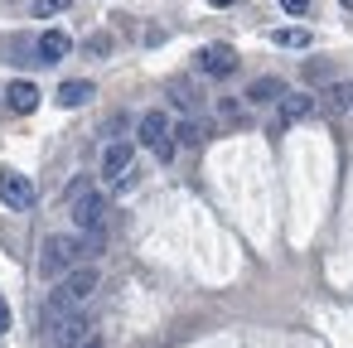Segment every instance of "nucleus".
Returning a JSON list of instances; mask_svg holds the SVG:
<instances>
[{"label": "nucleus", "mask_w": 353, "mask_h": 348, "mask_svg": "<svg viewBox=\"0 0 353 348\" xmlns=\"http://www.w3.org/2000/svg\"><path fill=\"white\" fill-rule=\"evenodd\" d=\"M324 97H329V107H334V112H353V83H329V92H324Z\"/></svg>", "instance_id": "2eb2a0df"}, {"label": "nucleus", "mask_w": 353, "mask_h": 348, "mask_svg": "<svg viewBox=\"0 0 353 348\" xmlns=\"http://www.w3.org/2000/svg\"><path fill=\"white\" fill-rule=\"evenodd\" d=\"M174 136H179V145H199V141H203V126H199V121H179Z\"/></svg>", "instance_id": "a211bd4d"}, {"label": "nucleus", "mask_w": 353, "mask_h": 348, "mask_svg": "<svg viewBox=\"0 0 353 348\" xmlns=\"http://www.w3.org/2000/svg\"><path fill=\"white\" fill-rule=\"evenodd\" d=\"M170 92H174V102H179V107H194V97H189V88H184V83H179V78H174V83H170Z\"/></svg>", "instance_id": "6ab92c4d"}, {"label": "nucleus", "mask_w": 353, "mask_h": 348, "mask_svg": "<svg viewBox=\"0 0 353 348\" xmlns=\"http://www.w3.org/2000/svg\"><path fill=\"white\" fill-rule=\"evenodd\" d=\"M199 68H203L208 78H228V73L237 68V49H232V44H208V49L199 54Z\"/></svg>", "instance_id": "6e6552de"}, {"label": "nucleus", "mask_w": 353, "mask_h": 348, "mask_svg": "<svg viewBox=\"0 0 353 348\" xmlns=\"http://www.w3.org/2000/svg\"><path fill=\"white\" fill-rule=\"evenodd\" d=\"M97 252H102V232H88V237H49L44 252H39V276L44 280H59L73 266H83V256H97Z\"/></svg>", "instance_id": "f257e3e1"}, {"label": "nucleus", "mask_w": 353, "mask_h": 348, "mask_svg": "<svg viewBox=\"0 0 353 348\" xmlns=\"http://www.w3.org/2000/svg\"><path fill=\"white\" fill-rule=\"evenodd\" d=\"M6 102H10V112H20V116H30V112L39 107V88L20 78V83H10V88H6Z\"/></svg>", "instance_id": "9d476101"}, {"label": "nucleus", "mask_w": 353, "mask_h": 348, "mask_svg": "<svg viewBox=\"0 0 353 348\" xmlns=\"http://www.w3.org/2000/svg\"><path fill=\"white\" fill-rule=\"evenodd\" d=\"M305 78H310V83H324L329 68H324V63H305Z\"/></svg>", "instance_id": "412c9836"}, {"label": "nucleus", "mask_w": 353, "mask_h": 348, "mask_svg": "<svg viewBox=\"0 0 353 348\" xmlns=\"http://www.w3.org/2000/svg\"><path fill=\"white\" fill-rule=\"evenodd\" d=\"M305 116H314V97H305V92H285V97L276 102L271 136H285V131H290V126H300Z\"/></svg>", "instance_id": "39448f33"}, {"label": "nucleus", "mask_w": 353, "mask_h": 348, "mask_svg": "<svg viewBox=\"0 0 353 348\" xmlns=\"http://www.w3.org/2000/svg\"><path fill=\"white\" fill-rule=\"evenodd\" d=\"M6 329H10V305L0 300V334H6Z\"/></svg>", "instance_id": "4be33fe9"}, {"label": "nucleus", "mask_w": 353, "mask_h": 348, "mask_svg": "<svg viewBox=\"0 0 353 348\" xmlns=\"http://www.w3.org/2000/svg\"><path fill=\"white\" fill-rule=\"evenodd\" d=\"M73 223L83 232H102L107 227V198L97 189H83V198H73Z\"/></svg>", "instance_id": "0eeeda50"}, {"label": "nucleus", "mask_w": 353, "mask_h": 348, "mask_svg": "<svg viewBox=\"0 0 353 348\" xmlns=\"http://www.w3.org/2000/svg\"><path fill=\"white\" fill-rule=\"evenodd\" d=\"M343 6H348V10H353V0H343Z\"/></svg>", "instance_id": "393cba45"}, {"label": "nucleus", "mask_w": 353, "mask_h": 348, "mask_svg": "<svg viewBox=\"0 0 353 348\" xmlns=\"http://www.w3.org/2000/svg\"><path fill=\"white\" fill-rule=\"evenodd\" d=\"M92 97H97L92 83H63V88H59V107H83V102H92Z\"/></svg>", "instance_id": "ddd939ff"}, {"label": "nucleus", "mask_w": 353, "mask_h": 348, "mask_svg": "<svg viewBox=\"0 0 353 348\" xmlns=\"http://www.w3.org/2000/svg\"><path fill=\"white\" fill-rule=\"evenodd\" d=\"M73 0H34V20H49V15H63Z\"/></svg>", "instance_id": "f3484780"}, {"label": "nucleus", "mask_w": 353, "mask_h": 348, "mask_svg": "<svg viewBox=\"0 0 353 348\" xmlns=\"http://www.w3.org/2000/svg\"><path fill=\"white\" fill-rule=\"evenodd\" d=\"M208 6H237V0H208Z\"/></svg>", "instance_id": "b1692460"}, {"label": "nucleus", "mask_w": 353, "mask_h": 348, "mask_svg": "<svg viewBox=\"0 0 353 348\" xmlns=\"http://www.w3.org/2000/svg\"><path fill=\"white\" fill-rule=\"evenodd\" d=\"M102 285L97 266H73L68 276H59V290L44 300V319L63 314V309H83V300H92V290Z\"/></svg>", "instance_id": "f03ea898"}, {"label": "nucleus", "mask_w": 353, "mask_h": 348, "mask_svg": "<svg viewBox=\"0 0 353 348\" xmlns=\"http://www.w3.org/2000/svg\"><path fill=\"white\" fill-rule=\"evenodd\" d=\"M44 329H49V343H54V348H78V343L88 338V319H83V309H63V314L44 319Z\"/></svg>", "instance_id": "7ed1b4c3"}, {"label": "nucleus", "mask_w": 353, "mask_h": 348, "mask_svg": "<svg viewBox=\"0 0 353 348\" xmlns=\"http://www.w3.org/2000/svg\"><path fill=\"white\" fill-rule=\"evenodd\" d=\"M78 348H107V343H102V338H83Z\"/></svg>", "instance_id": "5701e85b"}, {"label": "nucleus", "mask_w": 353, "mask_h": 348, "mask_svg": "<svg viewBox=\"0 0 353 348\" xmlns=\"http://www.w3.org/2000/svg\"><path fill=\"white\" fill-rule=\"evenodd\" d=\"M131 160H136V150H131L126 141H112V145L102 150V179H107V184H121V174L131 170Z\"/></svg>", "instance_id": "1a4fd4ad"}, {"label": "nucleus", "mask_w": 353, "mask_h": 348, "mask_svg": "<svg viewBox=\"0 0 353 348\" xmlns=\"http://www.w3.org/2000/svg\"><path fill=\"white\" fill-rule=\"evenodd\" d=\"M285 15H310V0H281Z\"/></svg>", "instance_id": "aec40b11"}, {"label": "nucleus", "mask_w": 353, "mask_h": 348, "mask_svg": "<svg viewBox=\"0 0 353 348\" xmlns=\"http://www.w3.org/2000/svg\"><path fill=\"white\" fill-rule=\"evenodd\" d=\"M10 54H15V63H20V68H30V63H39V39L15 34V39H10Z\"/></svg>", "instance_id": "4468645a"}, {"label": "nucleus", "mask_w": 353, "mask_h": 348, "mask_svg": "<svg viewBox=\"0 0 353 348\" xmlns=\"http://www.w3.org/2000/svg\"><path fill=\"white\" fill-rule=\"evenodd\" d=\"M141 145H150L160 160L174 155V126H170L165 112H145V116H141Z\"/></svg>", "instance_id": "20e7f679"}, {"label": "nucleus", "mask_w": 353, "mask_h": 348, "mask_svg": "<svg viewBox=\"0 0 353 348\" xmlns=\"http://www.w3.org/2000/svg\"><path fill=\"white\" fill-rule=\"evenodd\" d=\"M34 184L20 174V170H0V203H6V208H15V213H30L34 208Z\"/></svg>", "instance_id": "423d86ee"}, {"label": "nucleus", "mask_w": 353, "mask_h": 348, "mask_svg": "<svg viewBox=\"0 0 353 348\" xmlns=\"http://www.w3.org/2000/svg\"><path fill=\"white\" fill-rule=\"evenodd\" d=\"M281 97H285V83H281V78H271V73H266V78H256V83L247 88V102H256V107L281 102Z\"/></svg>", "instance_id": "f8f14e48"}, {"label": "nucleus", "mask_w": 353, "mask_h": 348, "mask_svg": "<svg viewBox=\"0 0 353 348\" xmlns=\"http://www.w3.org/2000/svg\"><path fill=\"white\" fill-rule=\"evenodd\" d=\"M281 49H310V30H276L271 34Z\"/></svg>", "instance_id": "dca6fc26"}, {"label": "nucleus", "mask_w": 353, "mask_h": 348, "mask_svg": "<svg viewBox=\"0 0 353 348\" xmlns=\"http://www.w3.org/2000/svg\"><path fill=\"white\" fill-rule=\"evenodd\" d=\"M68 34L63 30H49V34H39V63H63L68 59Z\"/></svg>", "instance_id": "9b49d317"}]
</instances>
